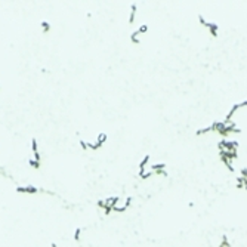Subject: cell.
I'll return each mask as SVG.
<instances>
[{
    "label": "cell",
    "instance_id": "52a82bcc",
    "mask_svg": "<svg viewBox=\"0 0 247 247\" xmlns=\"http://www.w3.org/2000/svg\"><path fill=\"white\" fill-rule=\"evenodd\" d=\"M40 27H42L43 33H49L50 31V24H49V21H42L40 22Z\"/></svg>",
    "mask_w": 247,
    "mask_h": 247
},
{
    "label": "cell",
    "instance_id": "8992f818",
    "mask_svg": "<svg viewBox=\"0 0 247 247\" xmlns=\"http://www.w3.org/2000/svg\"><path fill=\"white\" fill-rule=\"evenodd\" d=\"M135 15H136V6L135 5H132V8H130V15H129V22H135Z\"/></svg>",
    "mask_w": 247,
    "mask_h": 247
},
{
    "label": "cell",
    "instance_id": "277c9868",
    "mask_svg": "<svg viewBox=\"0 0 247 247\" xmlns=\"http://www.w3.org/2000/svg\"><path fill=\"white\" fill-rule=\"evenodd\" d=\"M16 192H22V194H36V192H38V188L34 187V185L16 187Z\"/></svg>",
    "mask_w": 247,
    "mask_h": 247
},
{
    "label": "cell",
    "instance_id": "6da1fadb",
    "mask_svg": "<svg viewBox=\"0 0 247 247\" xmlns=\"http://www.w3.org/2000/svg\"><path fill=\"white\" fill-rule=\"evenodd\" d=\"M244 107H247V101H243V102H240V104H235V105H232V108L229 110V113H228V115H226L225 121H232L234 114H235L237 111H240L241 108H244Z\"/></svg>",
    "mask_w": 247,
    "mask_h": 247
},
{
    "label": "cell",
    "instance_id": "7a4b0ae2",
    "mask_svg": "<svg viewBox=\"0 0 247 247\" xmlns=\"http://www.w3.org/2000/svg\"><path fill=\"white\" fill-rule=\"evenodd\" d=\"M198 19H200V22H201V24L204 25L206 28H209V31H210V33H212L213 36H217V25H216L215 22H210V21H206V19H204V18H203L201 15L198 16Z\"/></svg>",
    "mask_w": 247,
    "mask_h": 247
},
{
    "label": "cell",
    "instance_id": "30bf717a",
    "mask_svg": "<svg viewBox=\"0 0 247 247\" xmlns=\"http://www.w3.org/2000/svg\"><path fill=\"white\" fill-rule=\"evenodd\" d=\"M139 36H141V34L138 33V30L133 31V33L130 34V40H132L133 43H139Z\"/></svg>",
    "mask_w": 247,
    "mask_h": 247
},
{
    "label": "cell",
    "instance_id": "5b68a950",
    "mask_svg": "<svg viewBox=\"0 0 247 247\" xmlns=\"http://www.w3.org/2000/svg\"><path fill=\"white\" fill-rule=\"evenodd\" d=\"M209 132H213V126L210 124V126H206V127H203V129H198L197 130V135H206V133H209Z\"/></svg>",
    "mask_w": 247,
    "mask_h": 247
},
{
    "label": "cell",
    "instance_id": "ba28073f",
    "mask_svg": "<svg viewBox=\"0 0 247 247\" xmlns=\"http://www.w3.org/2000/svg\"><path fill=\"white\" fill-rule=\"evenodd\" d=\"M28 164H30V167H33V169H38L40 167V161H37V160H34L33 157L28 160Z\"/></svg>",
    "mask_w": 247,
    "mask_h": 247
},
{
    "label": "cell",
    "instance_id": "4fadbf2b",
    "mask_svg": "<svg viewBox=\"0 0 247 247\" xmlns=\"http://www.w3.org/2000/svg\"><path fill=\"white\" fill-rule=\"evenodd\" d=\"M80 147H82L84 151H87V142H86V141H83V139H80Z\"/></svg>",
    "mask_w": 247,
    "mask_h": 247
},
{
    "label": "cell",
    "instance_id": "3957f363",
    "mask_svg": "<svg viewBox=\"0 0 247 247\" xmlns=\"http://www.w3.org/2000/svg\"><path fill=\"white\" fill-rule=\"evenodd\" d=\"M31 151H33V155H34V160H37V161H40L42 160V157H40V151H38V142H37V139L36 138H33L31 139Z\"/></svg>",
    "mask_w": 247,
    "mask_h": 247
},
{
    "label": "cell",
    "instance_id": "8fae6325",
    "mask_svg": "<svg viewBox=\"0 0 247 247\" xmlns=\"http://www.w3.org/2000/svg\"><path fill=\"white\" fill-rule=\"evenodd\" d=\"M220 247H231V244L228 243V238L224 235L222 237V241H220Z\"/></svg>",
    "mask_w": 247,
    "mask_h": 247
},
{
    "label": "cell",
    "instance_id": "9c48e42d",
    "mask_svg": "<svg viewBox=\"0 0 247 247\" xmlns=\"http://www.w3.org/2000/svg\"><path fill=\"white\" fill-rule=\"evenodd\" d=\"M107 138H108V136H107V133H99V135H98V138H96V141L99 142V144H102V145H104V144H105V141H107Z\"/></svg>",
    "mask_w": 247,
    "mask_h": 247
},
{
    "label": "cell",
    "instance_id": "7c38bea8",
    "mask_svg": "<svg viewBox=\"0 0 247 247\" xmlns=\"http://www.w3.org/2000/svg\"><path fill=\"white\" fill-rule=\"evenodd\" d=\"M80 234H82V228H77L74 232V240L75 241H80Z\"/></svg>",
    "mask_w": 247,
    "mask_h": 247
}]
</instances>
